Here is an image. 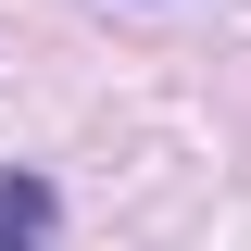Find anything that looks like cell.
I'll return each instance as SVG.
<instances>
[{
    "label": "cell",
    "instance_id": "6da1fadb",
    "mask_svg": "<svg viewBox=\"0 0 251 251\" xmlns=\"http://www.w3.org/2000/svg\"><path fill=\"white\" fill-rule=\"evenodd\" d=\"M50 226H63V188L38 163H13L0 176V251H50Z\"/></svg>",
    "mask_w": 251,
    "mask_h": 251
}]
</instances>
